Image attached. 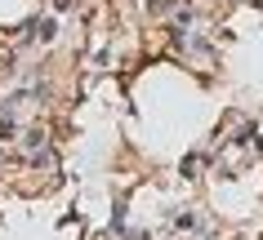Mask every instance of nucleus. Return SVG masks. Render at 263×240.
I'll return each instance as SVG.
<instances>
[]
</instances>
